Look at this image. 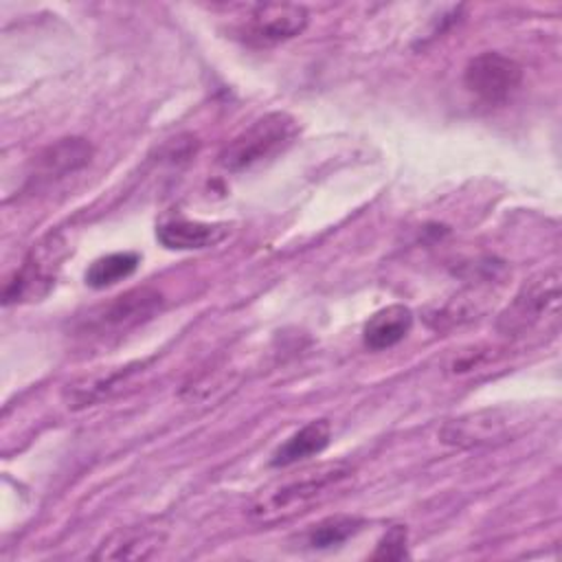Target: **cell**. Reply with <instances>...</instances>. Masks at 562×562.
Returning <instances> with one entry per match:
<instances>
[{
    "instance_id": "obj_14",
    "label": "cell",
    "mask_w": 562,
    "mask_h": 562,
    "mask_svg": "<svg viewBox=\"0 0 562 562\" xmlns=\"http://www.w3.org/2000/svg\"><path fill=\"white\" fill-rule=\"evenodd\" d=\"M136 268H138L136 252H112L90 263V268L86 270V283L94 290H103L127 279Z\"/></svg>"
},
{
    "instance_id": "obj_16",
    "label": "cell",
    "mask_w": 562,
    "mask_h": 562,
    "mask_svg": "<svg viewBox=\"0 0 562 562\" xmlns=\"http://www.w3.org/2000/svg\"><path fill=\"white\" fill-rule=\"evenodd\" d=\"M487 303V294L481 290H465L461 294H457L439 314H437V329L441 327H452V325H461L468 323L472 318H476L479 312L485 310Z\"/></svg>"
},
{
    "instance_id": "obj_6",
    "label": "cell",
    "mask_w": 562,
    "mask_h": 562,
    "mask_svg": "<svg viewBox=\"0 0 562 562\" xmlns=\"http://www.w3.org/2000/svg\"><path fill=\"white\" fill-rule=\"evenodd\" d=\"M522 81V68L516 59L485 50L472 57L463 70L465 88L490 105L505 103Z\"/></svg>"
},
{
    "instance_id": "obj_10",
    "label": "cell",
    "mask_w": 562,
    "mask_h": 562,
    "mask_svg": "<svg viewBox=\"0 0 562 562\" xmlns=\"http://www.w3.org/2000/svg\"><path fill=\"white\" fill-rule=\"evenodd\" d=\"M92 158V145L86 138L68 136L42 149L35 158V171L42 178H61L79 171Z\"/></svg>"
},
{
    "instance_id": "obj_8",
    "label": "cell",
    "mask_w": 562,
    "mask_h": 562,
    "mask_svg": "<svg viewBox=\"0 0 562 562\" xmlns=\"http://www.w3.org/2000/svg\"><path fill=\"white\" fill-rule=\"evenodd\" d=\"M162 303H165V299L156 288H149V285L134 288V290L119 294L101 310H97L92 314L94 316L92 325L99 331H103V329L127 331L140 323L154 318L162 310Z\"/></svg>"
},
{
    "instance_id": "obj_15",
    "label": "cell",
    "mask_w": 562,
    "mask_h": 562,
    "mask_svg": "<svg viewBox=\"0 0 562 562\" xmlns=\"http://www.w3.org/2000/svg\"><path fill=\"white\" fill-rule=\"evenodd\" d=\"M360 527H362V520L356 516H345V514L329 516L312 527V531L307 533V544L312 549H331L342 544L351 536H356Z\"/></svg>"
},
{
    "instance_id": "obj_13",
    "label": "cell",
    "mask_w": 562,
    "mask_h": 562,
    "mask_svg": "<svg viewBox=\"0 0 562 562\" xmlns=\"http://www.w3.org/2000/svg\"><path fill=\"white\" fill-rule=\"evenodd\" d=\"M162 542V536L156 531H119L105 540L94 553L97 560H143L149 558Z\"/></svg>"
},
{
    "instance_id": "obj_3",
    "label": "cell",
    "mask_w": 562,
    "mask_h": 562,
    "mask_svg": "<svg viewBox=\"0 0 562 562\" xmlns=\"http://www.w3.org/2000/svg\"><path fill=\"white\" fill-rule=\"evenodd\" d=\"M560 266H549L529 277L509 305L501 312L496 329L503 336H525L531 331L549 312H558L560 303Z\"/></svg>"
},
{
    "instance_id": "obj_5",
    "label": "cell",
    "mask_w": 562,
    "mask_h": 562,
    "mask_svg": "<svg viewBox=\"0 0 562 562\" xmlns=\"http://www.w3.org/2000/svg\"><path fill=\"white\" fill-rule=\"evenodd\" d=\"M527 415L520 408H481L450 419L441 428V441L457 448H479L512 441L525 428Z\"/></svg>"
},
{
    "instance_id": "obj_17",
    "label": "cell",
    "mask_w": 562,
    "mask_h": 562,
    "mask_svg": "<svg viewBox=\"0 0 562 562\" xmlns=\"http://www.w3.org/2000/svg\"><path fill=\"white\" fill-rule=\"evenodd\" d=\"M373 560H402L406 558V529L402 525L391 527L378 542Z\"/></svg>"
},
{
    "instance_id": "obj_1",
    "label": "cell",
    "mask_w": 562,
    "mask_h": 562,
    "mask_svg": "<svg viewBox=\"0 0 562 562\" xmlns=\"http://www.w3.org/2000/svg\"><path fill=\"white\" fill-rule=\"evenodd\" d=\"M353 474V468L345 461L323 463L301 474L279 481L266 490H261L250 503V516L257 522H279L294 514L305 512L310 505L321 501L345 483Z\"/></svg>"
},
{
    "instance_id": "obj_9",
    "label": "cell",
    "mask_w": 562,
    "mask_h": 562,
    "mask_svg": "<svg viewBox=\"0 0 562 562\" xmlns=\"http://www.w3.org/2000/svg\"><path fill=\"white\" fill-rule=\"evenodd\" d=\"M228 235V224L173 217L156 228L158 241L169 250H202L220 244Z\"/></svg>"
},
{
    "instance_id": "obj_12",
    "label": "cell",
    "mask_w": 562,
    "mask_h": 562,
    "mask_svg": "<svg viewBox=\"0 0 562 562\" xmlns=\"http://www.w3.org/2000/svg\"><path fill=\"white\" fill-rule=\"evenodd\" d=\"M329 439H331V424L327 419H312L274 450L270 463L274 468H288V465L301 463L323 452Z\"/></svg>"
},
{
    "instance_id": "obj_2",
    "label": "cell",
    "mask_w": 562,
    "mask_h": 562,
    "mask_svg": "<svg viewBox=\"0 0 562 562\" xmlns=\"http://www.w3.org/2000/svg\"><path fill=\"white\" fill-rule=\"evenodd\" d=\"M299 125L288 112H270L239 132L217 156L226 171H244L281 154L294 138Z\"/></svg>"
},
{
    "instance_id": "obj_11",
    "label": "cell",
    "mask_w": 562,
    "mask_h": 562,
    "mask_svg": "<svg viewBox=\"0 0 562 562\" xmlns=\"http://www.w3.org/2000/svg\"><path fill=\"white\" fill-rule=\"evenodd\" d=\"M411 327H413V312L406 305L402 303L386 305L378 310L373 316H369L362 329V340L369 349L382 351L404 340Z\"/></svg>"
},
{
    "instance_id": "obj_4",
    "label": "cell",
    "mask_w": 562,
    "mask_h": 562,
    "mask_svg": "<svg viewBox=\"0 0 562 562\" xmlns=\"http://www.w3.org/2000/svg\"><path fill=\"white\" fill-rule=\"evenodd\" d=\"M70 248L64 235L50 233L42 241H37L31 252L24 257L22 266L15 270L11 281L4 288L2 301L4 305L22 303V301H40L55 285L61 261L68 257Z\"/></svg>"
},
{
    "instance_id": "obj_7",
    "label": "cell",
    "mask_w": 562,
    "mask_h": 562,
    "mask_svg": "<svg viewBox=\"0 0 562 562\" xmlns=\"http://www.w3.org/2000/svg\"><path fill=\"white\" fill-rule=\"evenodd\" d=\"M307 22H310V13L303 4L263 2L250 11L246 20L244 37L259 46L279 44L301 35Z\"/></svg>"
}]
</instances>
